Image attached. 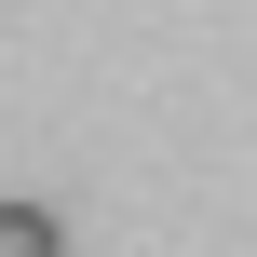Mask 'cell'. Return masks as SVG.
<instances>
[{
    "label": "cell",
    "instance_id": "6da1fadb",
    "mask_svg": "<svg viewBox=\"0 0 257 257\" xmlns=\"http://www.w3.org/2000/svg\"><path fill=\"white\" fill-rule=\"evenodd\" d=\"M0 257H68V230H54V203H0Z\"/></svg>",
    "mask_w": 257,
    "mask_h": 257
}]
</instances>
